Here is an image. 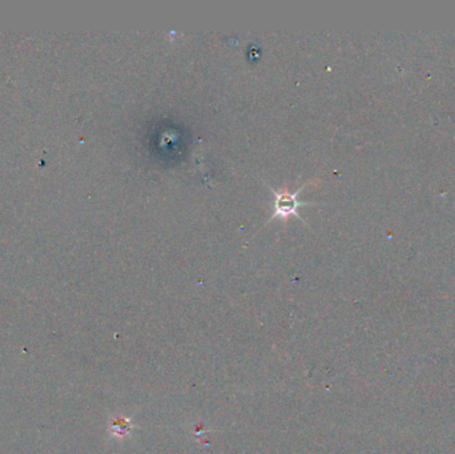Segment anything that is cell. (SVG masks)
Here are the masks:
<instances>
[{"label":"cell","mask_w":455,"mask_h":454,"mask_svg":"<svg viewBox=\"0 0 455 454\" xmlns=\"http://www.w3.org/2000/svg\"><path fill=\"white\" fill-rule=\"evenodd\" d=\"M313 183H315V180L303 184V186H301L297 191H293V192L286 188V187L280 189V191H276V189L271 187L269 184L265 183V184L268 186V188L271 189V192L273 193L274 199H276L274 200V210H273V213H271V216L269 217V220L266 222V224H269V222L276 220V219L286 222H288V219H291L292 216L298 217L300 220H303V222L306 224V222L303 220V216L298 213V208L305 207V205H310V203H301V201L298 200V196H300V193L305 189V187H308V186H310V184H313ZM266 224H265V225H266Z\"/></svg>","instance_id":"1"}]
</instances>
